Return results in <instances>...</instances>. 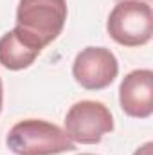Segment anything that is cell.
Masks as SVG:
<instances>
[{
  "mask_svg": "<svg viewBox=\"0 0 153 155\" xmlns=\"http://www.w3.org/2000/svg\"><path fill=\"white\" fill-rule=\"evenodd\" d=\"M146 2H150V0H146Z\"/></svg>",
  "mask_w": 153,
  "mask_h": 155,
  "instance_id": "11",
  "label": "cell"
},
{
  "mask_svg": "<svg viewBox=\"0 0 153 155\" xmlns=\"http://www.w3.org/2000/svg\"><path fill=\"white\" fill-rule=\"evenodd\" d=\"M121 110L133 119H148L153 114V72L135 69L122 78L119 85Z\"/></svg>",
  "mask_w": 153,
  "mask_h": 155,
  "instance_id": "6",
  "label": "cell"
},
{
  "mask_svg": "<svg viewBox=\"0 0 153 155\" xmlns=\"http://www.w3.org/2000/svg\"><path fill=\"white\" fill-rule=\"evenodd\" d=\"M41 49L18 27L0 38V65L7 71H24L34 63Z\"/></svg>",
  "mask_w": 153,
  "mask_h": 155,
  "instance_id": "7",
  "label": "cell"
},
{
  "mask_svg": "<svg viewBox=\"0 0 153 155\" xmlns=\"http://www.w3.org/2000/svg\"><path fill=\"white\" fill-rule=\"evenodd\" d=\"M77 155H94V153H77Z\"/></svg>",
  "mask_w": 153,
  "mask_h": 155,
  "instance_id": "10",
  "label": "cell"
},
{
  "mask_svg": "<svg viewBox=\"0 0 153 155\" xmlns=\"http://www.w3.org/2000/svg\"><path fill=\"white\" fill-rule=\"evenodd\" d=\"M133 155H151V143H146L141 148H137V152Z\"/></svg>",
  "mask_w": 153,
  "mask_h": 155,
  "instance_id": "8",
  "label": "cell"
},
{
  "mask_svg": "<svg viewBox=\"0 0 153 155\" xmlns=\"http://www.w3.org/2000/svg\"><path fill=\"white\" fill-rule=\"evenodd\" d=\"M106 31L122 47L146 45L153 36V11L146 0H117L106 20Z\"/></svg>",
  "mask_w": 153,
  "mask_h": 155,
  "instance_id": "3",
  "label": "cell"
},
{
  "mask_svg": "<svg viewBox=\"0 0 153 155\" xmlns=\"http://www.w3.org/2000/svg\"><path fill=\"white\" fill-rule=\"evenodd\" d=\"M15 155H60L76 150L65 130L45 119H24L11 126L5 137Z\"/></svg>",
  "mask_w": 153,
  "mask_h": 155,
  "instance_id": "1",
  "label": "cell"
},
{
  "mask_svg": "<svg viewBox=\"0 0 153 155\" xmlns=\"http://www.w3.org/2000/svg\"><path fill=\"white\" fill-rule=\"evenodd\" d=\"M119 74V61L106 47H85L72 63V76L85 90H103Z\"/></svg>",
  "mask_w": 153,
  "mask_h": 155,
  "instance_id": "5",
  "label": "cell"
},
{
  "mask_svg": "<svg viewBox=\"0 0 153 155\" xmlns=\"http://www.w3.org/2000/svg\"><path fill=\"white\" fill-rule=\"evenodd\" d=\"M67 15V0H20L15 27L43 51L61 35Z\"/></svg>",
  "mask_w": 153,
  "mask_h": 155,
  "instance_id": "2",
  "label": "cell"
},
{
  "mask_svg": "<svg viewBox=\"0 0 153 155\" xmlns=\"http://www.w3.org/2000/svg\"><path fill=\"white\" fill-rule=\"evenodd\" d=\"M110 132H114V116L101 101H77L65 116V134L72 143L97 144Z\"/></svg>",
  "mask_w": 153,
  "mask_h": 155,
  "instance_id": "4",
  "label": "cell"
},
{
  "mask_svg": "<svg viewBox=\"0 0 153 155\" xmlns=\"http://www.w3.org/2000/svg\"><path fill=\"white\" fill-rule=\"evenodd\" d=\"M2 103H4V85H2V78H0V112H2Z\"/></svg>",
  "mask_w": 153,
  "mask_h": 155,
  "instance_id": "9",
  "label": "cell"
}]
</instances>
